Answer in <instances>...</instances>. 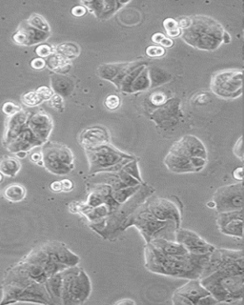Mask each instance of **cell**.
Segmentation results:
<instances>
[{
    "mask_svg": "<svg viewBox=\"0 0 244 305\" xmlns=\"http://www.w3.org/2000/svg\"><path fill=\"white\" fill-rule=\"evenodd\" d=\"M51 189L54 191V192H61L62 191V183L61 181H55L51 184Z\"/></svg>",
    "mask_w": 244,
    "mask_h": 305,
    "instance_id": "1f68e13d",
    "label": "cell"
},
{
    "mask_svg": "<svg viewBox=\"0 0 244 305\" xmlns=\"http://www.w3.org/2000/svg\"><path fill=\"white\" fill-rule=\"evenodd\" d=\"M151 243L161 253L170 256H184L189 254L187 249L182 245L181 243H176L175 241H170L166 238H157L153 239Z\"/></svg>",
    "mask_w": 244,
    "mask_h": 305,
    "instance_id": "4fadbf2b",
    "label": "cell"
},
{
    "mask_svg": "<svg viewBox=\"0 0 244 305\" xmlns=\"http://www.w3.org/2000/svg\"><path fill=\"white\" fill-rule=\"evenodd\" d=\"M11 110L13 112V114H14V113H16V112L19 110V107L16 106V105H14V103H10V102H8V103H6V104L3 106V112L6 113L7 115H12Z\"/></svg>",
    "mask_w": 244,
    "mask_h": 305,
    "instance_id": "4316f807",
    "label": "cell"
},
{
    "mask_svg": "<svg viewBox=\"0 0 244 305\" xmlns=\"http://www.w3.org/2000/svg\"><path fill=\"white\" fill-rule=\"evenodd\" d=\"M242 185L240 183L230 184L218 188L213 195L217 213L240 211L242 209Z\"/></svg>",
    "mask_w": 244,
    "mask_h": 305,
    "instance_id": "5b68a950",
    "label": "cell"
},
{
    "mask_svg": "<svg viewBox=\"0 0 244 305\" xmlns=\"http://www.w3.org/2000/svg\"><path fill=\"white\" fill-rule=\"evenodd\" d=\"M243 74L237 70H225L215 74L211 80V90L216 97L235 99L242 95Z\"/></svg>",
    "mask_w": 244,
    "mask_h": 305,
    "instance_id": "277c9868",
    "label": "cell"
},
{
    "mask_svg": "<svg viewBox=\"0 0 244 305\" xmlns=\"http://www.w3.org/2000/svg\"><path fill=\"white\" fill-rule=\"evenodd\" d=\"M147 268L157 274L186 279L201 278L209 260V255L187 254L170 256L161 253L151 243L145 249Z\"/></svg>",
    "mask_w": 244,
    "mask_h": 305,
    "instance_id": "6da1fadb",
    "label": "cell"
},
{
    "mask_svg": "<svg viewBox=\"0 0 244 305\" xmlns=\"http://www.w3.org/2000/svg\"><path fill=\"white\" fill-rule=\"evenodd\" d=\"M207 205H208V207H210V208H216V203H215V201H214L208 202Z\"/></svg>",
    "mask_w": 244,
    "mask_h": 305,
    "instance_id": "8d00e7d4",
    "label": "cell"
},
{
    "mask_svg": "<svg viewBox=\"0 0 244 305\" xmlns=\"http://www.w3.org/2000/svg\"><path fill=\"white\" fill-rule=\"evenodd\" d=\"M20 170V163L13 158L3 157L0 159V172L7 177H14Z\"/></svg>",
    "mask_w": 244,
    "mask_h": 305,
    "instance_id": "5bb4252c",
    "label": "cell"
},
{
    "mask_svg": "<svg viewBox=\"0 0 244 305\" xmlns=\"http://www.w3.org/2000/svg\"><path fill=\"white\" fill-rule=\"evenodd\" d=\"M4 197L12 202H19L26 197V190L20 184H11L4 191Z\"/></svg>",
    "mask_w": 244,
    "mask_h": 305,
    "instance_id": "9a60e30c",
    "label": "cell"
},
{
    "mask_svg": "<svg viewBox=\"0 0 244 305\" xmlns=\"http://www.w3.org/2000/svg\"><path fill=\"white\" fill-rule=\"evenodd\" d=\"M174 293L187 298L191 301L192 305H197V302L201 298L211 295V293L203 286L199 278L189 279L187 284L178 288Z\"/></svg>",
    "mask_w": 244,
    "mask_h": 305,
    "instance_id": "7c38bea8",
    "label": "cell"
},
{
    "mask_svg": "<svg viewBox=\"0 0 244 305\" xmlns=\"http://www.w3.org/2000/svg\"><path fill=\"white\" fill-rule=\"evenodd\" d=\"M22 101L23 103L27 106H35V105L39 104L42 101L41 97L36 92H30L28 94H25L22 97Z\"/></svg>",
    "mask_w": 244,
    "mask_h": 305,
    "instance_id": "e0dca14e",
    "label": "cell"
},
{
    "mask_svg": "<svg viewBox=\"0 0 244 305\" xmlns=\"http://www.w3.org/2000/svg\"><path fill=\"white\" fill-rule=\"evenodd\" d=\"M161 45L163 48H171V47L174 46V40L172 38H170V37L165 36L163 38V40L161 41Z\"/></svg>",
    "mask_w": 244,
    "mask_h": 305,
    "instance_id": "4dcf8cb0",
    "label": "cell"
},
{
    "mask_svg": "<svg viewBox=\"0 0 244 305\" xmlns=\"http://www.w3.org/2000/svg\"><path fill=\"white\" fill-rule=\"evenodd\" d=\"M233 178L244 187V167H237L233 171Z\"/></svg>",
    "mask_w": 244,
    "mask_h": 305,
    "instance_id": "7402d4cb",
    "label": "cell"
},
{
    "mask_svg": "<svg viewBox=\"0 0 244 305\" xmlns=\"http://www.w3.org/2000/svg\"><path fill=\"white\" fill-rule=\"evenodd\" d=\"M182 117L181 101L178 98H172L166 104L161 106L158 111L154 112L153 120L162 128L170 129L179 124Z\"/></svg>",
    "mask_w": 244,
    "mask_h": 305,
    "instance_id": "30bf717a",
    "label": "cell"
},
{
    "mask_svg": "<svg viewBox=\"0 0 244 305\" xmlns=\"http://www.w3.org/2000/svg\"><path fill=\"white\" fill-rule=\"evenodd\" d=\"M150 212L158 220L162 222H174L181 227L182 224V212L172 201L158 199L151 202Z\"/></svg>",
    "mask_w": 244,
    "mask_h": 305,
    "instance_id": "8fae6325",
    "label": "cell"
},
{
    "mask_svg": "<svg viewBox=\"0 0 244 305\" xmlns=\"http://www.w3.org/2000/svg\"><path fill=\"white\" fill-rule=\"evenodd\" d=\"M61 183H62V191L68 192V191H70L71 189L73 188V183H72V181H69V180L62 181H61Z\"/></svg>",
    "mask_w": 244,
    "mask_h": 305,
    "instance_id": "836d02e7",
    "label": "cell"
},
{
    "mask_svg": "<svg viewBox=\"0 0 244 305\" xmlns=\"http://www.w3.org/2000/svg\"><path fill=\"white\" fill-rule=\"evenodd\" d=\"M175 242L183 245L190 254L209 255L216 247L207 243L197 233L188 229L179 228L175 232Z\"/></svg>",
    "mask_w": 244,
    "mask_h": 305,
    "instance_id": "8992f818",
    "label": "cell"
},
{
    "mask_svg": "<svg viewBox=\"0 0 244 305\" xmlns=\"http://www.w3.org/2000/svg\"><path fill=\"white\" fill-rule=\"evenodd\" d=\"M216 303H219V302H218V300H217V299H216V298H215L213 295H208V296H206V297H203V298H201V299L198 300V302H197V305H211L216 304Z\"/></svg>",
    "mask_w": 244,
    "mask_h": 305,
    "instance_id": "cb8c5ba5",
    "label": "cell"
},
{
    "mask_svg": "<svg viewBox=\"0 0 244 305\" xmlns=\"http://www.w3.org/2000/svg\"><path fill=\"white\" fill-rule=\"evenodd\" d=\"M36 93L41 97L42 100L49 99L50 97H52V91L48 87H41L36 91Z\"/></svg>",
    "mask_w": 244,
    "mask_h": 305,
    "instance_id": "d4e9b609",
    "label": "cell"
},
{
    "mask_svg": "<svg viewBox=\"0 0 244 305\" xmlns=\"http://www.w3.org/2000/svg\"><path fill=\"white\" fill-rule=\"evenodd\" d=\"M210 100H211V97H210L209 94L205 93V92L197 93L195 97H193V102L195 105L207 104Z\"/></svg>",
    "mask_w": 244,
    "mask_h": 305,
    "instance_id": "ffe728a7",
    "label": "cell"
},
{
    "mask_svg": "<svg viewBox=\"0 0 244 305\" xmlns=\"http://www.w3.org/2000/svg\"><path fill=\"white\" fill-rule=\"evenodd\" d=\"M119 104H120V99L119 97L115 95L109 96L105 100V105L109 110H116L117 108H119Z\"/></svg>",
    "mask_w": 244,
    "mask_h": 305,
    "instance_id": "44dd1931",
    "label": "cell"
},
{
    "mask_svg": "<svg viewBox=\"0 0 244 305\" xmlns=\"http://www.w3.org/2000/svg\"><path fill=\"white\" fill-rule=\"evenodd\" d=\"M169 152L180 157L203 158L207 160V151L202 140L191 135L184 136L174 142Z\"/></svg>",
    "mask_w": 244,
    "mask_h": 305,
    "instance_id": "ba28073f",
    "label": "cell"
},
{
    "mask_svg": "<svg viewBox=\"0 0 244 305\" xmlns=\"http://www.w3.org/2000/svg\"><path fill=\"white\" fill-rule=\"evenodd\" d=\"M36 53H37L38 56L44 57V56H49L51 54V49L47 45H42V46H39L38 48L36 49Z\"/></svg>",
    "mask_w": 244,
    "mask_h": 305,
    "instance_id": "83f0119b",
    "label": "cell"
},
{
    "mask_svg": "<svg viewBox=\"0 0 244 305\" xmlns=\"http://www.w3.org/2000/svg\"><path fill=\"white\" fill-rule=\"evenodd\" d=\"M45 66V61L40 58H36L32 61V67L36 70H40Z\"/></svg>",
    "mask_w": 244,
    "mask_h": 305,
    "instance_id": "f546056e",
    "label": "cell"
},
{
    "mask_svg": "<svg viewBox=\"0 0 244 305\" xmlns=\"http://www.w3.org/2000/svg\"><path fill=\"white\" fill-rule=\"evenodd\" d=\"M146 55L150 57H161L165 55V49L161 45L159 46H149L146 49Z\"/></svg>",
    "mask_w": 244,
    "mask_h": 305,
    "instance_id": "d6986e66",
    "label": "cell"
},
{
    "mask_svg": "<svg viewBox=\"0 0 244 305\" xmlns=\"http://www.w3.org/2000/svg\"><path fill=\"white\" fill-rule=\"evenodd\" d=\"M72 14H74L75 16H83L84 14H86V10L85 8L82 6H77L72 10Z\"/></svg>",
    "mask_w": 244,
    "mask_h": 305,
    "instance_id": "f1b7e54d",
    "label": "cell"
},
{
    "mask_svg": "<svg viewBox=\"0 0 244 305\" xmlns=\"http://www.w3.org/2000/svg\"><path fill=\"white\" fill-rule=\"evenodd\" d=\"M242 161H244V154H243V160H242Z\"/></svg>",
    "mask_w": 244,
    "mask_h": 305,
    "instance_id": "f35d334b",
    "label": "cell"
},
{
    "mask_svg": "<svg viewBox=\"0 0 244 305\" xmlns=\"http://www.w3.org/2000/svg\"><path fill=\"white\" fill-rule=\"evenodd\" d=\"M184 31V35H182L184 40L203 50L217 48L224 39V35H226L217 22L203 16L191 19L190 26Z\"/></svg>",
    "mask_w": 244,
    "mask_h": 305,
    "instance_id": "3957f363",
    "label": "cell"
},
{
    "mask_svg": "<svg viewBox=\"0 0 244 305\" xmlns=\"http://www.w3.org/2000/svg\"><path fill=\"white\" fill-rule=\"evenodd\" d=\"M242 138H240V139H238L237 141V143H236V146H235V148H234V152H235V155L237 156L238 159H240V160H242L243 159V154H242Z\"/></svg>",
    "mask_w": 244,
    "mask_h": 305,
    "instance_id": "484cf974",
    "label": "cell"
},
{
    "mask_svg": "<svg viewBox=\"0 0 244 305\" xmlns=\"http://www.w3.org/2000/svg\"><path fill=\"white\" fill-rule=\"evenodd\" d=\"M164 37H165V35H163V34H161V33H157V34H154V35L152 36V41H153V43H156V44L161 45V41L163 40Z\"/></svg>",
    "mask_w": 244,
    "mask_h": 305,
    "instance_id": "d6a6232c",
    "label": "cell"
},
{
    "mask_svg": "<svg viewBox=\"0 0 244 305\" xmlns=\"http://www.w3.org/2000/svg\"><path fill=\"white\" fill-rule=\"evenodd\" d=\"M41 160V156H40V154H34L33 156H32V160L33 161H38V160Z\"/></svg>",
    "mask_w": 244,
    "mask_h": 305,
    "instance_id": "d590c367",
    "label": "cell"
},
{
    "mask_svg": "<svg viewBox=\"0 0 244 305\" xmlns=\"http://www.w3.org/2000/svg\"><path fill=\"white\" fill-rule=\"evenodd\" d=\"M203 286L219 303H238L243 297L244 277L220 268L207 277L199 278Z\"/></svg>",
    "mask_w": 244,
    "mask_h": 305,
    "instance_id": "7a4b0ae2",
    "label": "cell"
},
{
    "mask_svg": "<svg viewBox=\"0 0 244 305\" xmlns=\"http://www.w3.org/2000/svg\"><path fill=\"white\" fill-rule=\"evenodd\" d=\"M164 163L170 171L175 173H197L206 166L207 160L203 158L180 157L168 152Z\"/></svg>",
    "mask_w": 244,
    "mask_h": 305,
    "instance_id": "9c48e42d",
    "label": "cell"
},
{
    "mask_svg": "<svg viewBox=\"0 0 244 305\" xmlns=\"http://www.w3.org/2000/svg\"><path fill=\"white\" fill-rule=\"evenodd\" d=\"M1 181H2V175L0 173V182H1Z\"/></svg>",
    "mask_w": 244,
    "mask_h": 305,
    "instance_id": "74e56055",
    "label": "cell"
},
{
    "mask_svg": "<svg viewBox=\"0 0 244 305\" xmlns=\"http://www.w3.org/2000/svg\"><path fill=\"white\" fill-rule=\"evenodd\" d=\"M163 27L170 38H175L182 35V30L180 27L179 21L174 20V18H167L163 21Z\"/></svg>",
    "mask_w": 244,
    "mask_h": 305,
    "instance_id": "2e32d148",
    "label": "cell"
},
{
    "mask_svg": "<svg viewBox=\"0 0 244 305\" xmlns=\"http://www.w3.org/2000/svg\"><path fill=\"white\" fill-rule=\"evenodd\" d=\"M122 303H129V304H136V302L131 299H123V300H119L117 301L116 304H122Z\"/></svg>",
    "mask_w": 244,
    "mask_h": 305,
    "instance_id": "e575fe53",
    "label": "cell"
},
{
    "mask_svg": "<svg viewBox=\"0 0 244 305\" xmlns=\"http://www.w3.org/2000/svg\"><path fill=\"white\" fill-rule=\"evenodd\" d=\"M150 100H151L152 104L154 105L156 107H161V106L166 104L169 101L167 95L162 92H158V93L153 94L150 97Z\"/></svg>",
    "mask_w": 244,
    "mask_h": 305,
    "instance_id": "ac0fdd59",
    "label": "cell"
},
{
    "mask_svg": "<svg viewBox=\"0 0 244 305\" xmlns=\"http://www.w3.org/2000/svg\"><path fill=\"white\" fill-rule=\"evenodd\" d=\"M218 231L225 236L241 239L244 235V222L240 211L218 213L216 219Z\"/></svg>",
    "mask_w": 244,
    "mask_h": 305,
    "instance_id": "52a82bcc",
    "label": "cell"
},
{
    "mask_svg": "<svg viewBox=\"0 0 244 305\" xmlns=\"http://www.w3.org/2000/svg\"><path fill=\"white\" fill-rule=\"evenodd\" d=\"M172 300H173V303L175 305H192L191 301L188 300L187 298H184L183 296H181V295H178L175 293H174V295H173Z\"/></svg>",
    "mask_w": 244,
    "mask_h": 305,
    "instance_id": "603a6c76",
    "label": "cell"
}]
</instances>
